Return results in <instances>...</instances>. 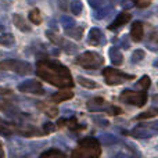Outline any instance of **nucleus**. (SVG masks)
Returning a JSON list of instances; mask_svg holds the SVG:
<instances>
[{
  "label": "nucleus",
  "instance_id": "obj_1",
  "mask_svg": "<svg viewBox=\"0 0 158 158\" xmlns=\"http://www.w3.org/2000/svg\"><path fill=\"white\" fill-rule=\"evenodd\" d=\"M38 77L49 82L50 85L57 87H72L74 82H72L71 74L64 67L63 64L57 63V61L52 60H40L38 63V69H36Z\"/></svg>",
  "mask_w": 158,
  "mask_h": 158
},
{
  "label": "nucleus",
  "instance_id": "obj_2",
  "mask_svg": "<svg viewBox=\"0 0 158 158\" xmlns=\"http://www.w3.org/2000/svg\"><path fill=\"white\" fill-rule=\"evenodd\" d=\"M101 153L98 140L94 137H85L79 142L78 151H74L72 156L74 157H98Z\"/></svg>",
  "mask_w": 158,
  "mask_h": 158
},
{
  "label": "nucleus",
  "instance_id": "obj_3",
  "mask_svg": "<svg viewBox=\"0 0 158 158\" xmlns=\"http://www.w3.org/2000/svg\"><path fill=\"white\" fill-rule=\"evenodd\" d=\"M75 64L83 67L87 71H93V69H97L103 65L104 58H101V56L94 52H85L75 58Z\"/></svg>",
  "mask_w": 158,
  "mask_h": 158
},
{
  "label": "nucleus",
  "instance_id": "obj_4",
  "mask_svg": "<svg viewBox=\"0 0 158 158\" xmlns=\"http://www.w3.org/2000/svg\"><path fill=\"white\" fill-rule=\"evenodd\" d=\"M0 71H13L18 75H28L33 71L29 63L19 60H4L0 63Z\"/></svg>",
  "mask_w": 158,
  "mask_h": 158
},
{
  "label": "nucleus",
  "instance_id": "obj_5",
  "mask_svg": "<svg viewBox=\"0 0 158 158\" xmlns=\"http://www.w3.org/2000/svg\"><path fill=\"white\" fill-rule=\"evenodd\" d=\"M119 100L123 103L132 104V106L143 107L147 103V93L146 92H132V90H123L119 96Z\"/></svg>",
  "mask_w": 158,
  "mask_h": 158
},
{
  "label": "nucleus",
  "instance_id": "obj_6",
  "mask_svg": "<svg viewBox=\"0 0 158 158\" xmlns=\"http://www.w3.org/2000/svg\"><path fill=\"white\" fill-rule=\"evenodd\" d=\"M103 75L106 77V83L112 86V85H121L123 82H126V79H133V75H128V74H123V72L118 71V69L114 68H107L103 69Z\"/></svg>",
  "mask_w": 158,
  "mask_h": 158
},
{
  "label": "nucleus",
  "instance_id": "obj_7",
  "mask_svg": "<svg viewBox=\"0 0 158 158\" xmlns=\"http://www.w3.org/2000/svg\"><path fill=\"white\" fill-rule=\"evenodd\" d=\"M18 90L22 93H32V94H44V90L42 87L40 82L35 81V79H28V81L22 82L18 85Z\"/></svg>",
  "mask_w": 158,
  "mask_h": 158
},
{
  "label": "nucleus",
  "instance_id": "obj_8",
  "mask_svg": "<svg viewBox=\"0 0 158 158\" xmlns=\"http://www.w3.org/2000/svg\"><path fill=\"white\" fill-rule=\"evenodd\" d=\"M156 133H157V129L147 128V126H139V128H135L131 132L132 136L139 137V139H148V137H153Z\"/></svg>",
  "mask_w": 158,
  "mask_h": 158
},
{
  "label": "nucleus",
  "instance_id": "obj_9",
  "mask_svg": "<svg viewBox=\"0 0 158 158\" xmlns=\"http://www.w3.org/2000/svg\"><path fill=\"white\" fill-rule=\"evenodd\" d=\"M89 43L92 46H101V44L106 43V38H104V33L101 32L98 28H92L89 32Z\"/></svg>",
  "mask_w": 158,
  "mask_h": 158
},
{
  "label": "nucleus",
  "instance_id": "obj_10",
  "mask_svg": "<svg viewBox=\"0 0 158 158\" xmlns=\"http://www.w3.org/2000/svg\"><path fill=\"white\" fill-rule=\"evenodd\" d=\"M131 14H128V13H121V14H118V17L112 21V24L108 27V29L110 31H117L118 28H121L122 25H125V24H128L129 21H131Z\"/></svg>",
  "mask_w": 158,
  "mask_h": 158
},
{
  "label": "nucleus",
  "instance_id": "obj_11",
  "mask_svg": "<svg viewBox=\"0 0 158 158\" xmlns=\"http://www.w3.org/2000/svg\"><path fill=\"white\" fill-rule=\"evenodd\" d=\"M143 35H144V28H143V24L140 21L133 22L131 28V38L132 40L135 42H140L143 39Z\"/></svg>",
  "mask_w": 158,
  "mask_h": 158
},
{
  "label": "nucleus",
  "instance_id": "obj_12",
  "mask_svg": "<svg viewBox=\"0 0 158 158\" xmlns=\"http://www.w3.org/2000/svg\"><path fill=\"white\" fill-rule=\"evenodd\" d=\"M110 58H111V63L114 65H121L123 63V56L121 53V50L118 47H111L110 49Z\"/></svg>",
  "mask_w": 158,
  "mask_h": 158
},
{
  "label": "nucleus",
  "instance_id": "obj_13",
  "mask_svg": "<svg viewBox=\"0 0 158 158\" xmlns=\"http://www.w3.org/2000/svg\"><path fill=\"white\" fill-rule=\"evenodd\" d=\"M65 35L69 36V38L75 39V40H81L83 38V28L82 27H71V28H67L65 29Z\"/></svg>",
  "mask_w": 158,
  "mask_h": 158
},
{
  "label": "nucleus",
  "instance_id": "obj_14",
  "mask_svg": "<svg viewBox=\"0 0 158 158\" xmlns=\"http://www.w3.org/2000/svg\"><path fill=\"white\" fill-rule=\"evenodd\" d=\"M74 97V93L69 92V90H64V92H57L52 96V100L56 103H61V101H67L69 98Z\"/></svg>",
  "mask_w": 158,
  "mask_h": 158
},
{
  "label": "nucleus",
  "instance_id": "obj_15",
  "mask_svg": "<svg viewBox=\"0 0 158 158\" xmlns=\"http://www.w3.org/2000/svg\"><path fill=\"white\" fill-rule=\"evenodd\" d=\"M104 103H106V101H104V98L94 97V98H92V100L87 101V108H89L90 111H100V110L103 108Z\"/></svg>",
  "mask_w": 158,
  "mask_h": 158
},
{
  "label": "nucleus",
  "instance_id": "obj_16",
  "mask_svg": "<svg viewBox=\"0 0 158 158\" xmlns=\"http://www.w3.org/2000/svg\"><path fill=\"white\" fill-rule=\"evenodd\" d=\"M13 21H14V25H15V27L18 28L19 31H31V28L28 27L27 22H25L24 17L19 15V14H14Z\"/></svg>",
  "mask_w": 158,
  "mask_h": 158
},
{
  "label": "nucleus",
  "instance_id": "obj_17",
  "mask_svg": "<svg viewBox=\"0 0 158 158\" xmlns=\"http://www.w3.org/2000/svg\"><path fill=\"white\" fill-rule=\"evenodd\" d=\"M15 43V38L14 35L11 33H2L0 35V46H4V47H10Z\"/></svg>",
  "mask_w": 158,
  "mask_h": 158
},
{
  "label": "nucleus",
  "instance_id": "obj_18",
  "mask_svg": "<svg viewBox=\"0 0 158 158\" xmlns=\"http://www.w3.org/2000/svg\"><path fill=\"white\" fill-rule=\"evenodd\" d=\"M39 107H40L42 110H43L44 112H46L47 115H49L50 118H56L58 117V108L54 106H47V104H39Z\"/></svg>",
  "mask_w": 158,
  "mask_h": 158
},
{
  "label": "nucleus",
  "instance_id": "obj_19",
  "mask_svg": "<svg viewBox=\"0 0 158 158\" xmlns=\"http://www.w3.org/2000/svg\"><path fill=\"white\" fill-rule=\"evenodd\" d=\"M29 19H31V22H32V24H35V25L42 24V21H43L42 14H40V11H39L38 8H33V10L29 13Z\"/></svg>",
  "mask_w": 158,
  "mask_h": 158
},
{
  "label": "nucleus",
  "instance_id": "obj_20",
  "mask_svg": "<svg viewBox=\"0 0 158 158\" xmlns=\"http://www.w3.org/2000/svg\"><path fill=\"white\" fill-rule=\"evenodd\" d=\"M46 36L49 38V40H52L53 43L56 44V46H63V43L65 42L63 38H60V35H57V33L52 32V31H47V32H46Z\"/></svg>",
  "mask_w": 158,
  "mask_h": 158
},
{
  "label": "nucleus",
  "instance_id": "obj_21",
  "mask_svg": "<svg viewBox=\"0 0 158 158\" xmlns=\"http://www.w3.org/2000/svg\"><path fill=\"white\" fill-rule=\"evenodd\" d=\"M100 140H101V143H103V144H108V146L115 144V143L119 142V139H118V137H115L114 135H108V133L101 135Z\"/></svg>",
  "mask_w": 158,
  "mask_h": 158
},
{
  "label": "nucleus",
  "instance_id": "obj_22",
  "mask_svg": "<svg viewBox=\"0 0 158 158\" xmlns=\"http://www.w3.org/2000/svg\"><path fill=\"white\" fill-rule=\"evenodd\" d=\"M78 82L83 87H87V89H94V87H97V83H96V82L90 81V79H87L85 77H78Z\"/></svg>",
  "mask_w": 158,
  "mask_h": 158
},
{
  "label": "nucleus",
  "instance_id": "obj_23",
  "mask_svg": "<svg viewBox=\"0 0 158 158\" xmlns=\"http://www.w3.org/2000/svg\"><path fill=\"white\" fill-rule=\"evenodd\" d=\"M82 10H83V6H82L81 0H72L71 2V11L75 15H81Z\"/></svg>",
  "mask_w": 158,
  "mask_h": 158
},
{
  "label": "nucleus",
  "instance_id": "obj_24",
  "mask_svg": "<svg viewBox=\"0 0 158 158\" xmlns=\"http://www.w3.org/2000/svg\"><path fill=\"white\" fill-rule=\"evenodd\" d=\"M87 3H89V6L92 8L97 10V8L107 7V4H108V0H87Z\"/></svg>",
  "mask_w": 158,
  "mask_h": 158
},
{
  "label": "nucleus",
  "instance_id": "obj_25",
  "mask_svg": "<svg viewBox=\"0 0 158 158\" xmlns=\"http://www.w3.org/2000/svg\"><path fill=\"white\" fill-rule=\"evenodd\" d=\"M144 57H146V53H144V50H140V49H137L136 52H133V54H132V63L137 64V63H140V61H143V60H144Z\"/></svg>",
  "mask_w": 158,
  "mask_h": 158
},
{
  "label": "nucleus",
  "instance_id": "obj_26",
  "mask_svg": "<svg viewBox=\"0 0 158 158\" xmlns=\"http://www.w3.org/2000/svg\"><path fill=\"white\" fill-rule=\"evenodd\" d=\"M157 115V110L156 108H151V110H148V111H146V112H142L140 115H137L136 117V119L137 121H142V119H148V118H154Z\"/></svg>",
  "mask_w": 158,
  "mask_h": 158
},
{
  "label": "nucleus",
  "instance_id": "obj_27",
  "mask_svg": "<svg viewBox=\"0 0 158 158\" xmlns=\"http://www.w3.org/2000/svg\"><path fill=\"white\" fill-rule=\"evenodd\" d=\"M63 47H64V52L68 53V54H75L78 52V46L75 43H71V42H64L63 43Z\"/></svg>",
  "mask_w": 158,
  "mask_h": 158
},
{
  "label": "nucleus",
  "instance_id": "obj_28",
  "mask_svg": "<svg viewBox=\"0 0 158 158\" xmlns=\"http://www.w3.org/2000/svg\"><path fill=\"white\" fill-rule=\"evenodd\" d=\"M40 157H65V154L60 150H56V148H52L49 151H44V153L40 154Z\"/></svg>",
  "mask_w": 158,
  "mask_h": 158
},
{
  "label": "nucleus",
  "instance_id": "obj_29",
  "mask_svg": "<svg viewBox=\"0 0 158 158\" xmlns=\"http://www.w3.org/2000/svg\"><path fill=\"white\" fill-rule=\"evenodd\" d=\"M61 25H63L64 28H71V27H74L75 25V21H74V18H71V17H68V15H63L61 17Z\"/></svg>",
  "mask_w": 158,
  "mask_h": 158
},
{
  "label": "nucleus",
  "instance_id": "obj_30",
  "mask_svg": "<svg viewBox=\"0 0 158 158\" xmlns=\"http://www.w3.org/2000/svg\"><path fill=\"white\" fill-rule=\"evenodd\" d=\"M108 8H106V7H103V10L101 8H97L96 10V13H94V18L96 19H103V18H106L107 17V14H108Z\"/></svg>",
  "mask_w": 158,
  "mask_h": 158
},
{
  "label": "nucleus",
  "instance_id": "obj_31",
  "mask_svg": "<svg viewBox=\"0 0 158 158\" xmlns=\"http://www.w3.org/2000/svg\"><path fill=\"white\" fill-rule=\"evenodd\" d=\"M150 78L147 77V75H144V77H143L142 79H140L139 81V86H142V89L143 90H147L148 87H150Z\"/></svg>",
  "mask_w": 158,
  "mask_h": 158
},
{
  "label": "nucleus",
  "instance_id": "obj_32",
  "mask_svg": "<svg viewBox=\"0 0 158 158\" xmlns=\"http://www.w3.org/2000/svg\"><path fill=\"white\" fill-rule=\"evenodd\" d=\"M133 3L140 8H144V7H148L151 4V0H133Z\"/></svg>",
  "mask_w": 158,
  "mask_h": 158
},
{
  "label": "nucleus",
  "instance_id": "obj_33",
  "mask_svg": "<svg viewBox=\"0 0 158 158\" xmlns=\"http://www.w3.org/2000/svg\"><path fill=\"white\" fill-rule=\"evenodd\" d=\"M57 6L63 11H67L69 8V2H68V0H57Z\"/></svg>",
  "mask_w": 158,
  "mask_h": 158
},
{
  "label": "nucleus",
  "instance_id": "obj_34",
  "mask_svg": "<svg viewBox=\"0 0 158 158\" xmlns=\"http://www.w3.org/2000/svg\"><path fill=\"white\" fill-rule=\"evenodd\" d=\"M93 122L97 123V126H108V125H110V122H108L107 119H103V118H97V117L93 118Z\"/></svg>",
  "mask_w": 158,
  "mask_h": 158
},
{
  "label": "nucleus",
  "instance_id": "obj_35",
  "mask_svg": "<svg viewBox=\"0 0 158 158\" xmlns=\"http://www.w3.org/2000/svg\"><path fill=\"white\" fill-rule=\"evenodd\" d=\"M107 112H108L110 115H119L121 114V108H119V107L112 106V107H110V108L107 110Z\"/></svg>",
  "mask_w": 158,
  "mask_h": 158
},
{
  "label": "nucleus",
  "instance_id": "obj_36",
  "mask_svg": "<svg viewBox=\"0 0 158 158\" xmlns=\"http://www.w3.org/2000/svg\"><path fill=\"white\" fill-rule=\"evenodd\" d=\"M135 6L133 0H122V7L125 8V10H128V8H132Z\"/></svg>",
  "mask_w": 158,
  "mask_h": 158
},
{
  "label": "nucleus",
  "instance_id": "obj_37",
  "mask_svg": "<svg viewBox=\"0 0 158 158\" xmlns=\"http://www.w3.org/2000/svg\"><path fill=\"white\" fill-rule=\"evenodd\" d=\"M54 131V126H53V123H44V132H47V133H50V132Z\"/></svg>",
  "mask_w": 158,
  "mask_h": 158
},
{
  "label": "nucleus",
  "instance_id": "obj_38",
  "mask_svg": "<svg viewBox=\"0 0 158 158\" xmlns=\"http://www.w3.org/2000/svg\"><path fill=\"white\" fill-rule=\"evenodd\" d=\"M2 157H4V153H3V148H2V146H0V158Z\"/></svg>",
  "mask_w": 158,
  "mask_h": 158
}]
</instances>
